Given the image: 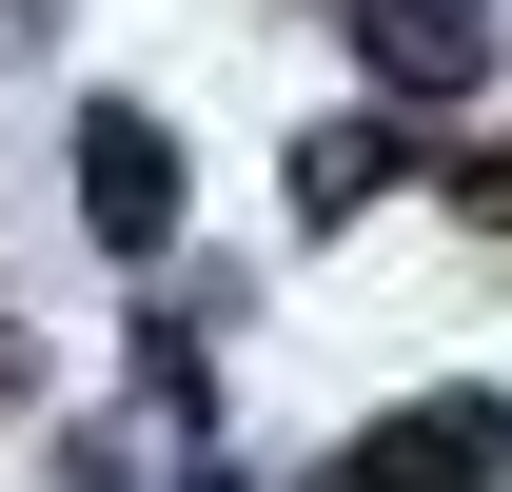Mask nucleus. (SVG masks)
I'll list each match as a JSON object with an SVG mask.
<instances>
[{"mask_svg": "<svg viewBox=\"0 0 512 492\" xmlns=\"http://www.w3.org/2000/svg\"><path fill=\"white\" fill-rule=\"evenodd\" d=\"M512 473V394H414L335 453V492H493Z\"/></svg>", "mask_w": 512, "mask_h": 492, "instance_id": "nucleus-1", "label": "nucleus"}, {"mask_svg": "<svg viewBox=\"0 0 512 492\" xmlns=\"http://www.w3.org/2000/svg\"><path fill=\"white\" fill-rule=\"evenodd\" d=\"M79 217H99L119 256H158V237H178V138L138 119V99H79Z\"/></svg>", "mask_w": 512, "mask_h": 492, "instance_id": "nucleus-2", "label": "nucleus"}, {"mask_svg": "<svg viewBox=\"0 0 512 492\" xmlns=\"http://www.w3.org/2000/svg\"><path fill=\"white\" fill-rule=\"evenodd\" d=\"M355 60L394 99H473L493 79V0H355Z\"/></svg>", "mask_w": 512, "mask_h": 492, "instance_id": "nucleus-3", "label": "nucleus"}, {"mask_svg": "<svg viewBox=\"0 0 512 492\" xmlns=\"http://www.w3.org/2000/svg\"><path fill=\"white\" fill-rule=\"evenodd\" d=\"M375 178H394V138H316V158H296V217H355Z\"/></svg>", "mask_w": 512, "mask_h": 492, "instance_id": "nucleus-4", "label": "nucleus"}, {"mask_svg": "<svg viewBox=\"0 0 512 492\" xmlns=\"http://www.w3.org/2000/svg\"><path fill=\"white\" fill-rule=\"evenodd\" d=\"M473 197H493V217H512V158H493V178H473Z\"/></svg>", "mask_w": 512, "mask_h": 492, "instance_id": "nucleus-5", "label": "nucleus"}]
</instances>
